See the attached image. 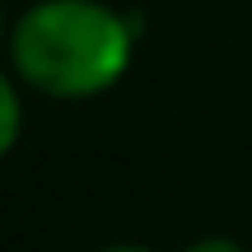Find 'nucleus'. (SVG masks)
<instances>
[{
    "mask_svg": "<svg viewBox=\"0 0 252 252\" xmlns=\"http://www.w3.org/2000/svg\"><path fill=\"white\" fill-rule=\"evenodd\" d=\"M135 33L98 0H42L9 33V56L24 84L47 98H94L131 65Z\"/></svg>",
    "mask_w": 252,
    "mask_h": 252,
    "instance_id": "nucleus-1",
    "label": "nucleus"
},
{
    "mask_svg": "<svg viewBox=\"0 0 252 252\" xmlns=\"http://www.w3.org/2000/svg\"><path fill=\"white\" fill-rule=\"evenodd\" d=\"M19 131H24V103H19V89L0 75V159L14 150Z\"/></svg>",
    "mask_w": 252,
    "mask_h": 252,
    "instance_id": "nucleus-2",
    "label": "nucleus"
},
{
    "mask_svg": "<svg viewBox=\"0 0 252 252\" xmlns=\"http://www.w3.org/2000/svg\"><path fill=\"white\" fill-rule=\"evenodd\" d=\"M182 252H248V248L234 243V238H196V243L182 248Z\"/></svg>",
    "mask_w": 252,
    "mask_h": 252,
    "instance_id": "nucleus-3",
    "label": "nucleus"
},
{
    "mask_svg": "<svg viewBox=\"0 0 252 252\" xmlns=\"http://www.w3.org/2000/svg\"><path fill=\"white\" fill-rule=\"evenodd\" d=\"M103 252H150V248H131V243H117V248H103Z\"/></svg>",
    "mask_w": 252,
    "mask_h": 252,
    "instance_id": "nucleus-4",
    "label": "nucleus"
},
{
    "mask_svg": "<svg viewBox=\"0 0 252 252\" xmlns=\"http://www.w3.org/2000/svg\"><path fill=\"white\" fill-rule=\"evenodd\" d=\"M0 37H5V14H0Z\"/></svg>",
    "mask_w": 252,
    "mask_h": 252,
    "instance_id": "nucleus-5",
    "label": "nucleus"
}]
</instances>
